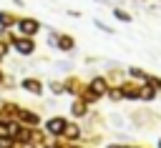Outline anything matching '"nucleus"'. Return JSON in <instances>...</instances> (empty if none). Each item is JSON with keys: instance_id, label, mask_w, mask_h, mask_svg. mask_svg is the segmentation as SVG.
Returning a JSON list of instances; mask_svg holds the SVG:
<instances>
[{"instance_id": "3", "label": "nucleus", "mask_w": 161, "mask_h": 148, "mask_svg": "<svg viewBox=\"0 0 161 148\" xmlns=\"http://www.w3.org/2000/svg\"><path fill=\"white\" fill-rule=\"evenodd\" d=\"M15 48L23 50V53H30V50H33V45H30L28 40H15Z\"/></svg>"}, {"instance_id": "1", "label": "nucleus", "mask_w": 161, "mask_h": 148, "mask_svg": "<svg viewBox=\"0 0 161 148\" xmlns=\"http://www.w3.org/2000/svg\"><path fill=\"white\" fill-rule=\"evenodd\" d=\"M48 130H50V133H60V130H65V123H63L60 118H53V120L48 123Z\"/></svg>"}, {"instance_id": "4", "label": "nucleus", "mask_w": 161, "mask_h": 148, "mask_svg": "<svg viewBox=\"0 0 161 148\" xmlns=\"http://www.w3.org/2000/svg\"><path fill=\"white\" fill-rule=\"evenodd\" d=\"M91 88H93L96 93H103V90H106V83H103V80H93V85H91Z\"/></svg>"}, {"instance_id": "6", "label": "nucleus", "mask_w": 161, "mask_h": 148, "mask_svg": "<svg viewBox=\"0 0 161 148\" xmlns=\"http://www.w3.org/2000/svg\"><path fill=\"white\" fill-rule=\"evenodd\" d=\"M25 88H28V90H40V85L33 83V80H25Z\"/></svg>"}, {"instance_id": "5", "label": "nucleus", "mask_w": 161, "mask_h": 148, "mask_svg": "<svg viewBox=\"0 0 161 148\" xmlns=\"http://www.w3.org/2000/svg\"><path fill=\"white\" fill-rule=\"evenodd\" d=\"M20 118H23V120H28V123H35V120H38L33 113H20Z\"/></svg>"}, {"instance_id": "2", "label": "nucleus", "mask_w": 161, "mask_h": 148, "mask_svg": "<svg viewBox=\"0 0 161 148\" xmlns=\"http://www.w3.org/2000/svg\"><path fill=\"white\" fill-rule=\"evenodd\" d=\"M35 28H38V25H35L33 20H23V23H20V30H23V33H28V35H30V33H35Z\"/></svg>"}, {"instance_id": "7", "label": "nucleus", "mask_w": 161, "mask_h": 148, "mask_svg": "<svg viewBox=\"0 0 161 148\" xmlns=\"http://www.w3.org/2000/svg\"><path fill=\"white\" fill-rule=\"evenodd\" d=\"M0 145H3V148H10V140H8V138H0Z\"/></svg>"}]
</instances>
